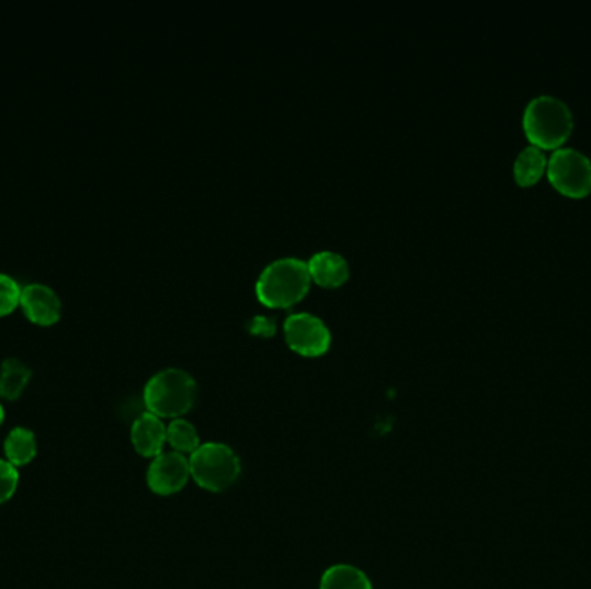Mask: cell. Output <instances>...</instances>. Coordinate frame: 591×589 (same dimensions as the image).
<instances>
[{
	"label": "cell",
	"mask_w": 591,
	"mask_h": 589,
	"mask_svg": "<svg viewBox=\"0 0 591 589\" xmlns=\"http://www.w3.org/2000/svg\"><path fill=\"white\" fill-rule=\"evenodd\" d=\"M191 477L200 488L221 492L232 488L241 476V460L224 443L201 444L189 458Z\"/></svg>",
	"instance_id": "cell-4"
},
{
	"label": "cell",
	"mask_w": 591,
	"mask_h": 589,
	"mask_svg": "<svg viewBox=\"0 0 591 589\" xmlns=\"http://www.w3.org/2000/svg\"><path fill=\"white\" fill-rule=\"evenodd\" d=\"M2 422H4V408L0 405V426H2Z\"/></svg>",
	"instance_id": "cell-19"
},
{
	"label": "cell",
	"mask_w": 591,
	"mask_h": 589,
	"mask_svg": "<svg viewBox=\"0 0 591 589\" xmlns=\"http://www.w3.org/2000/svg\"><path fill=\"white\" fill-rule=\"evenodd\" d=\"M311 275L308 261L284 257L266 264L257 281V296L274 308H287L302 302L310 291Z\"/></svg>",
	"instance_id": "cell-1"
},
{
	"label": "cell",
	"mask_w": 591,
	"mask_h": 589,
	"mask_svg": "<svg viewBox=\"0 0 591 589\" xmlns=\"http://www.w3.org/2000/svg\"><path fill=\"white\" fill-rule=\"evenodd\" d=\"M4 452L9 464L14 467L29 465L37 455V439L25 427H16L5 439Z\"/></svg>",
	"instance_id": "cell-14"
},
{
	"label": "cell",
	"mask_w": 591,
	"mask_h": 589,
	"mask_svg": "<svg viewBox=\"0 0 591 589\" xmlns=\"http://www.w3.org/2000/svg\"><path fill=\"white\" fill-rule=\"evenodd\" d=\"M196 399V378L175 366L159 371L144 387L147 411L159 419H180L192 410Z\"/></svg>",
	"instance_id": "cell-2"
},
{
	"label": "cell",
	"mask_w": 591,
	"mask_h": 589,
	"mask_svg": "<svg viewBox=\"0 0 591 589\" xmlns=\"http://www.w3.org/2000/svg\"><path fill=\"white\" fill-rule=\"evenodd\" d=\"M20 476L14 465L9 464L8 460H0V505L13 498L16 492Z\"/></svg>",
	"instance_id": "cell-17"
},
{
	"label": "cell",
	"mask_w": 591,
	"mask_h": 589,
	"mask_svg": "<svg viewBox=\"0 0 591 589\" xmlns=\"http://www.w3.org/2000/svg\"><path fill=\"white\" fill-rule=\"evenodd\" d=\"M522 126L533 146L539 149H559L571 135L575 118L571 107L562 99L543 94L527 102Z\"/></svg>",
	"instance_id": "cell-3"
},
{
	"label": "cell",
	"mask_w": 591,
	"mask_h": 589,
	"mask_svg": "<svg viewBox=\"0 0 591 589\" xmlns=\"http://www.w3.org/2000/svg\"><path fill=\"white\" fill-rule=\"evenodd\" d=\"M249 330L258 336H272L275 332V320L272 317L258 315L249 321Z\"/></svg>",
	"instance_id": "cell-18"
},
{
	"label": "cell",
	"mask_w": 591,
	"mask_h": 589,
	"mask_svg": "<svg viewBox=\"0 0 591 589\" xmlns=\"http://www.w3.org/2000/svg\"><path fill=\"white\" fill-rule=\"evenodd\" d=\"M284 336L291 350L303 356H320L331 346V329L326 321L308 312L289 315L284 321Z\"/></svg>",
	"instance_id": "cell-6"
},
{
	"label": "cell",
	"mask_w": 591,
	"mask_h": 589,
	"mask_svg": "<svg viewBox=\"0 0 591 589\" xmlns=\"http://www.w3.org/2000/svg\"><path fill=\"white\" fill-rule=\"evenodd\" d=\"M548 179L567 197H584L591 192V159L575 147H559L547 163Z\"/></svg>",
	"instance_id": "cell-5"
},
{
	"label": "cell",
	"mask_w": 591,
	"mask_h": 589,
	"mask_svg": "<svg viewBox=\"0 0 591 589\" xmlns=\"http://www.w3.org/2000/svg\"><path fill=\"white\" fill-rule=\"evenodd\" d=\"M32 371L20 358H8L0 366V396L9 401L18 399L30 383Z\"/></svg>",
	"instance_id": "cell-11"
},
{
	"label": "cell",
	"mask_w": 591,
	"mask_h": 589,
	"mask_svg": "<svg viewBox=\"0 0 591 589\" xmlns=\"http://www.w3.org/2000/svg\"><path fill=\"white\" fill-rule=\"evenodd\" d=\"M547 156L543 149L536 146L524 147L515 158L514 177L519 185L530 188L542 179L543 171L547 168Z\"/></svg>",
	"instance_id": "cell-12"
},
{
	"label": "cell",
	"mask_w": 591,
	"mask_h": 589,
	"mask_svg": "<svg viewBox=\"0 0 591 589\" xmlns=\"http://www.w3.org/2000/svg\"><path fill=\"white\" fill-rule=\"evenodd\" d=\"M308 270H310L311 281L318 282L323 287H338L350 276V264L346 258L327 249L315 252L308 261Z\"/></svg>",
	"instance_id": "cell-10"
},
{
	"label": "cell",
	"mask_w": 591,
	"mask_h": 589,
	"mask_svg": "<svg viewBox=\"0 0 591 589\" xmlns=\"http://www.w3.org/2000/svg\"><path fill=\"white\" fill-rule=\"evenodd\" d=\"M167 443L180 455H192L201 446L196 427L184 419L172 420L167 427Z\"/></svg>",
	"instance_id": "cell-15"
},
{
	"label": "cell",
	"mask_w": 591,
	"mask_h": 589,
	"mask_svg": "<svg viewBox=\"0 0 591 589\" xmlns=\"http://www.w3.org/2000/svg\"><path fill=\"white\" fill-rule=\"evenodd\" d=\"M191 479V465L185 455L177 452L161 453L152 460L147 471V484L159 496H172L182 491Z\"/></svg>",
	"instance_id": "cell-7"
},
{
	"label": "cell",
	"mask_w": 591,
	"mask_h": 589,
	"mask_svg": "<svg viewBox=\"0 0 591 589\" xmlns=\"http://www.w3.org/2000/svg\"><path fill=\"white\" fill-rule=\"evenodd\" d=\"M20 305L30 320L38 326H50L61 317V299L49 285L41 282L21 287Z\"/></svg>",
	"instance_id": "cell-8"
},
{
	"label": "cell",
	"mask_w": 591,
	"mask_h": 589,
	"mask_svg": "<svg viewBox=\"0 0 591 589\" xmlns=\"http://www.w3.org/2000/svg\"><path fill=\"white\" fill-rule=\"evenodd\" d=\"M130 438L135 452L146 458H156L163 453L164 443H167V427L159 417L146 411L135 419Z\"/></svg>",
	"instance_id": "cell-9"
},
{
	"label": "cell",
	"mask_w": 591,
	"mask_h": 589,
	"mask_svg": "<svg viewBox=\"0 0 591 589\" xmlns=\"http://www.w3.org/2000/svg\"><path fill=\"white\" fill-rule=\"evenodd\" d=\"M20 284L8 273H0V317L11 314L20 305Z\"/></svg>",
	"instance_id": "cell-16"
},
{
	"label": "cell",
	"mask_w": 591,
	"mask_h": 589,
	"mask_svg": "<svg viewBox=\"0 0 591 589\" xmlns=\"http://www.w3.org/2000/svg\"><path fill=\"white\" fill-rule=\"evenodd\" d=\"M320 589H372L371 579L353 565H332L320 579Z\"/></svg>",
	"instance_id": "cell-13"
}]
</instances>
